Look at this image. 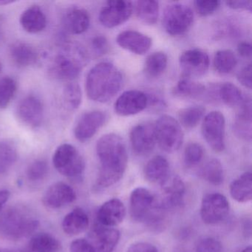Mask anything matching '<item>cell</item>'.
Masks as SVG:
<instances>
[{
    "label": "cell",
    "mask_w": 252,
    "mask_h": 252,
    "mask_svg": "<svg viewBox=\"0 0 252 252\" xmlns=\"http://www.w3.org/2000/svg\"><path fill=\"white\" fill-rule=\"evenodd\" d=\"M100 169L94 189L101 190L119 182L127 167L128 155L123 139L114 133L106 134L96 144Z\"/></svg>",
    "instance_id": "1"
},
{
    "label": "cell",
    "mask_w": 252,
    "mask_h": 252,
    "mask_svg": "<svg viewBox=\"0 0 252 252\" xmlns=\"http://www.w3.org/2000/svg\"><path fill=\"white\" fill-rule=\"evenodd\" d=\"M125 78L113 63L101 62L88 73L87 95L92 101L106 103L114 98L123 88Z\"/></svg>",
    "instance_id": "2"
},
{
    "label": "cell",
    "mask_w": 252,
    "mask_h": 252,
    "mask_svg": "<svg viewBox=\"0 0 252 252\" xmlns=\"http://www.w3.org/2000/svg\"><path fill=\"white\" fill-rule=\"evenodd\" d=\"M39 225L36 215L20 205L10 206L0 214V234L7 240L17 241L29 237Z\"/></svg>",
    "instance_id": "3"
},
{
    "label": "cell",
    "mask_w": 252,
    "mask_h": 252,
    "mask_svg": "<svg viewBox=\"0 0 252 252\" xmlns=\"http://www.w3.org/2000/svg\"><path fill=\"white\" fill-rule=\"evenodd\" d=\"M88 62V53L82 45L67 42L57 51L51 63L50 72L56 79L73 81L79 77Z\"/></svg>",
    "instance_id": "4"
},
{
    "label": "cell",
    "mask_w": 252,
    "mask_h": 252,
    "mask_svg": "<svg viewBox=\"0 0 252 252\" xmlns=\"http://www.w3.org/2000/svg\"><path fill=\"white\" fill-rule=\"evenodd\" d=\"M166 212L150 190L138 187L131 193L129 212L133 220L158 227L163 223Z\"/></svg>",
    "instance_id": "5"
},
{
    "label": "cell",
    "mask_w": 252,
    "mask_h": 252,
    "mask_svg": "<svg viewBox=\"0 0 252 252\" xmlns=\"http://www.w3.org/2000/svg\"><path fill=\"white\" fill-rule=\"evenodd\" d=\"M53 163L60 174L71 179L80 178L85 169L82 155L76 147L69 144H62L56 150Z\"/></svg>",
    "instance_id": "6"
},
{
    "label": "cell",
    "mask_w": 252,
    "mask_h": 252,
    "mask_svg": "<svg viewBox=\"0 0 252 252\" xmlns=\"http://www.w3.org/2000/svg\"><path fill=\"white\" fill-rule=\"evenodd\" d=\"M156 140L159 147L166 153H172L181 148L184 132L179 122L172 116H160L155 124Z\"/></svg>",
    "instance_id": "7"
},
{
    "label": "cell",
    "mask_w": 252,
    "mask_h": 252,
    "mask_svg": "<svg viewBox=\"0 0 252 252\" xmlns=\"http://www.w3.org/2000/svg\"><path fill=\"white\" fill-rule=\"evenodd\" d=\"M194 14L192 10L181 3L168 5L164 11L163 26L168 34L178 36L187 33L192 26Z\"/></svg>",
    "instance_id": "8"
},
{
    "label": "cell",
    "mask_w": 252,
    "mask_h": 252,
    "mask_svg": "<svg viewBox=\"0 0 252 252\" xmlns=\"http://www.w3.org/2000/svg\"><path fill=\"white\" fill-rule=\"evenodd\" d=\"M225 117L220 112H211L205 116L202 123V135L209 147L217 153L225 150Z\"/></svg>",
    "instance_id": "9"
},
{
    "label": "cell",
    "mask_w": 252,
    "mask_h": 252,
    "mask_svg": "<svg viewBox=\"0 0 252 252\" xmlns=\"http://www.w3.org/2000/svg\"><path fill=\"white\" fill-rule=\"evenodd\" d=\"M229 210V203L223 194L210 193L202 200L200 218L204 223L216 225L227 218Z\"/></svg>",
    "instance_id": "10"
},
{
    "label": "cell",
    "mask_w": 252,
    "mask_h": 252,
    "mask_svg": "<svg viewBox=\"0 0 252 252\" xmlns=\"http://www.w3.org/2000/svg\"><path fill=\"white\" fill-rule=\"evenodd\" d=\"M133 9V3L130 1H109L101 8L98 18L103 26L113 29L126 23L132 16Z\"/></svg>",
    "instance_id": "11"
},
{
    "label": "cell",
    "mask_w": 252,
    "mask_h": 252,
    "mask_svg": "<svg viewBox=\"0 0 252 252\" xmlns=\"http://www.w3.org/2000/svg\"><path fill=\"white\" fill-rule=\"evenodd\" d=\"M132 150L139 156H146L153 152L157 144L155 125L144 122L134 126L129 134Z\"/></svg>",
    "instance_id": "12"
},
{
    "label": "cell",
    "mask_w": 252,
    "mask_h": 252,
    "mask_svg": "<svg viewBox=\"0 0 252 252\" xmlns=\"http://www.w3.org/2000/svg\"><path fill=\"white\" fill-rule=\"evenodd\" d=\"M180 67L185 77H200L209 70L210 60L209 55L199 49L186 51L179 58Z\"/></svg>",
    "instance_id": "13"
},
{
    "label": "cell",
    "mask_w": 252,
    "mask_h": 252,
    "mask_svg": "<svg viewBox=\"0 0 252 252\" xmlns=\"http://www.w3.org/2000/svg\"><path fill=\"white\" fill-rule=\"evenodd\" d=\"M107 119V114L101 110H93L82 115L74 128L76 139L82 143L89 141L104 126Z\"/></svg>",
    "instance_id": "14"
},
{
    "label": "cell",
    "mask_w": 252,
    "mask_h": 252,
    "mask_svg": "<svg viewBox=\"0 0 252 252\" xmlns=\"http://www.w3.org/2000/svg\"><path fill=\"white\" fill-rule=\"evenodd\" d=\"M148 95L142 91L131 90L124 92L115 102L116 113L121 116L138 114L147 108Z\"/></svg>",
    "instance_id": "15"
},
{
    "label": "cell",
    "mask_w": 252,
    "mask_h": 252,
    "mask_svg": "<svg viewBox=\"0 0 252 252\" xmlns=\"http://www.w3.org/2000/svg\"><path fill=\"white\" fill-rule=\"evenodd\" d=\"M17 114L23 125L32 129L39 127L43 121V104L37 97L29 95L19 103Z\"/></svg>",
    "instance_id": "16"
},
{
    "label": "cell",
    "mask_w": 252,
    "mask_h": 252,
    "mask_svg": "<svg viewBox=\"0 0 252 252\" xmlns=\"http://www.w3.org/2000/svg\"><path fill=\"white\" fill-rule=\"evenodd\" d=\"M161 187L163 197L159 203L164 210L178 209L184 205L186 187L180 177L169 176Z\"/></svg>",
    "instance_id": "17"
},
{
    "label": "cell",
    "mask_w": 252,
    "mask_h": 252,
    "mask_svg": "<svg viewBox=\"0 0 252 252\" xmlns=\"http://www.w3.org/2000/svg\"><path fill=\"white\" fill-rule=\"evenodd\" d=\"M120 232L116 228L96 224L90 234V242L95 252H112L120 240Z\"/></svg>",
    "instance_id": "18"
},
{
    "label": "cell",
    "mask_w": 252,
    "mask_h": 252,
    "mask_svg": "<svg viewBox=\"0 0 252 252\" xmlns=\"http://www.w3.org/2000/svg\"><path fill=\"white\" fill-rule=\"evenodd\" d=\"M76 199L74 189L64 182H57L47 189L42 203L48 209H58L73 203Z\"/></svg>",
    "instance_id": "19"
},
{
    "label": "cell",
    "mask_w": 252,
    "mask_h": 252,
    "mask_svg": "<svg viewBox=\"0 0 252 252\" xmlns=\"http://www.w3.org/2000/svg\"><path fill=\"white\" fill-rule=\"evenodd\" d=\"M126 216V208L119 199L113 198L105 202L97 212V221L100 225L112 227L123 222Z\"/></svg>",
    "instance_id": "20"
},
{
    "label": "cell",
    "mask_w": 252,
    "mask_h": 252,
    "mask_svg": "<svg viewBox=\"0 0 252 252\" xmlns=\"http://www.w3.org/2000/svg\"><path fill=\"white\" fill-rule=\"evenodd\" d=\"M116 42L121 48L138 55L146 54L152 46L151 38L136 31L122 32L118 35Z\"/></svg>",
    "instance_id": "21"
},
{
    "label": "cell",
    "mask_w": 252,
    "mask_h": 252,
    "mask_svg": "<svg viewBox=\"0 0 252 252\" xmlns=\"http://www.w3.org/2000/svg\"><path fill=\"white\" fill-rule=\"evenodd\" d=\"M90 24L91 17L88 11L77 7L69 9L63 19L64 30L70 34L85 33L89 29Z\"/></svg>",
    "instance_id": "22"
},
{
    "label": "cell",
    "mask_w": 252,
    "mask_h": 252,
    "mask_svg": "<svg viewBox=\"0 0 252 252\" xmlns=\"http://www.w3.org/2000/svg\"><path fill=\"white\" fill-rule=\"evenodd\" d=\"M20 22L23 29L30 33H39L45 30L47 26L46 16L38 5L29 7L24 11Z\"/></svg>",
    "instance_id": "23"
},
{
    "label": "cell",
    "mask_w": 252,
    "mask_h": 252,
    "mask_svg": "<svg viewBox=\"0 0 252 252\" xmlns=\"http://www.w3.org/2000/svg\"><path fill=\"white\" fill-rule=\"evenodd\" d=\"M88 214L82 208H76L64 217L63 229L69 236H76L84 232L89 226Z\"/></svg>",
    "instance_id": "24"
},
{
    "label": "cell",
    "mask_w": 252,
    "mask_h": 252,
    "mask_svg": "<svg viewBox=\"0 0 252 252\" xmlns=\"http://www.w3.org/2000/svg\"><path fill=\"white\" fill-rule=\"evenodd\" d=\"M10 56L13 63L20 67L33 65L38 60L36 48L23 42H14L10 48Z\"/></svg>",
    "instance_id": "25"
},
{
    "label": "cell",
    "mask_w": 252,
    "mask_h": 252,
    "mask_svg": "<svg viewBox=\"0 0 252 252\" xmlns=\"http://www.w3.org/2000/svg\"><path fill=\"white\" fill-rule=\"evenodd\" d=\"M234 132L241 139H252V101H246L237 109L234 123Z\"/></svg>",
    "instance_id": "26"
},
{
    "label": "cell",
    "mask_w": 252,
    "mask_h": 252,
    "mask_svg": "<svg viewBox=\"0 0 252 252\" xmlns=\"http://www.w3.org/2000/svg\"><path fill=\"white\" fill-rule=\"evenodd\" d=\"M144 175L150 182L161 185L169 177V162L163 156H155L146 165Z\"/></svg>",
    "instance_id": "27"
},
{
    "label": "cell",
    "mask_w": 252,
    "mask_h": 252,
    "mask_svg": "<svg viewBox=\"0 0 252 252\" xmlns=\"http://www.w3.org/2000/svg\"><path fill=\"white\" fill-rule=\"evenodd\" d=\"M231 197L239 203H248L252 199V175L249 172L234 180L229 188Z\"/></svg>",
    "instance_id": "28"
},
{
    "label": "cell",
    "mask_w": 252,
    "mask_h": 252,
    "mask_svg": "<svg viewBox=\"0 0 252 252\" xmlns=\"http://www.w3.org/2000/svg\"><path fill=\"white\" fill-rule=\"evenodd\" d=\"M218 97L220 99L230 107L239 108L248 98L238 87L234 84L226 82L220 86L218 90Z\"/></svg>",
    "instance_id": "29"
},
{
    "label": "cell",
    "mask_w": 252,
    "mask_h": 252,
    "mask_svg": "<svg viewBox=\"0 0 252 252\" xmlns=\"http://www.w3.org/2000/svg\"><path fill=\"white\" fill-rule=\"evenodd\" d=\"M61 247L60 241L48 233H39L32 237L27 252H57Z\"/></svg>",
    "instance_id": "30"
},
{
    "label": "cell",
    "mask_w": 252,
    "mask_h": 252,
    "mask_svg": "<svg viewBox=\"0 0 252 252\" xmlns=\"http://www.w3.org/2000/svg\"><path fill=\"white\" fill-rule=\"evenodd\" d=\"M135 14L143 23L154 25L157 23L159 15V3L154 0H141L135 3Z\"/></svg>",
    "instance_id": "31"
},
{
    "label": "cell",
    "mask_w": 252,
    "mask_h": 252,
    "mask_svg": "<svg viewBox=\"0 0 252 252\" xmlns=\"http://www.w3.org/2000/svg\"><path fill=\"white\" fill-rule=\"evenodd\" d=\"M172 92L174 95L181 98H197L205 94L206 87L191 79L183 78L178 82Z\"/></svg>",
    "instance_id": "32"
},
{
    "label": "cell",
    "mask_w": 252,
    "mask_h": 252,
    "mask_svg": "<svg viewBox=\"0 0 252 252\" xmlns=\"http://www.w3.org/2000/svg\"><path fill=\"white\" fill-rule=\"evenodd\" d=\"M17 149L14 143L8 140L0 141V175L8 172L17 160Z\"/></svg>",
    "instance_id": "33"
},
{
    "label": "cell",
    "mask_w": 252,
    "mask_h": 252,
    "mask_svg": "<svg viewBox=\"0 0 252 252\" xmlns=\"http://www.w3.org/2000/svg\"><path fill=\"white\" fill-rule=\"evenodd\" d=\"M168 57L165 53L158 51L150 54L145 62V72L150 77L157 78L166 70Z\"/></svg>",
    "instance_id": "34"
},
{
    "label": "cell",
    "mask_w": 252,
    "mask_h": 252,
    "mask_svg": "<svg viewBox=\"0 0 252 252\" xmlns=\"http://www.w3.org/2000/svg\"><path fill=\"white\" fill-rule=\"evenodd\" d=\"M237 63L235 54L231 50H221L216 52L214 57V67L221 74L231 73Z\"/></svg>",
    "instance_id": "35"
},
{
    "label": "cell",
    "mask_w": 252,
    "mask_h": 252,
    "mask_svg": "<svg viewBox=\"0 0 252 252\" xmlns=\"http://www.w3.org/2000/svg\"><path fill=\"white\" fill-rule=\"evenodd\" d=\"M206 109L202 106H192L182 109L178 113L179 124L187 129H192L200 123Z\"/></svg>",
    "instance_id": "36"
},
{
    "label": "cell",
    "mask_w": 252,
    "mask_h": 252,
    "mask_svg": "<svg viewBox=\"0 0 252 252\" xmlns=\"http://www.w3.org/2000/svg\"><path fill=\"white\" fill-rule=\"evenodd\" d=\"M204 180L214 186H220L224 181V172L222 163L218 159H212L206 163L201 170Z\"/></svg>",
    "instance_id": "37"
},
{
    "label": "cell",
    "mask_w": 252,
    "mask_h": 252,
    "mask_svg": "<svg viewBox=\"0 0 252 252\" xmlns=\"http://www.w3.org/2000/svg\"><path fill=\"white\" fill-rule=\"evenodd\" d=\"M17 91L15 79L5 76L0 79V109H5L9 105Z\"/></svg>",
    "instance_id": "38"
},
{
    "label": "cell",
    "mask_w": 252,
    "mask_h": 252,
    "mask_svg": "<svg viewBox=\"0 0 252 252\" xmlns=\"http://www.w3.org/2000/svg\"><path fill=\"white\" fill-rule=\"evenodd\" d=\"M63 100L67 109L76 110L82 104V89L79 84L70 82L66 85L63 92Z\"/></svg>",
    "instance_id": "39"
},
{
    "label": "cell",
    "mask_w": 252,
    "mask_h": 252,
    "mask_svg": "<svg viewBox=\"0 0 252 252\" xmlns=\"http://www.w3.org/2000/svg\"><path fill=\"white\" fill-rule=\"evenodd\" d=\"M204 151L200 144L190 143L186 147L184 153V162L188 168L197 166L203 160Z\"/></svg>",
    "instance_id": "40"
},
{
    "label": "cell",
    "mask_w": 252,
    "mask_h": 252,
    "mask_svg": "<svg viewBox=\"0 0 252 252\" xmlns=\"http://www.w3.org/2000/svg\"><path fill=\"white\" fill-rule=\"evenodd\" d=\"M49 171L48 163L44 160H36L29 165L26 172L28 180L32 183H39L45 179Z\"/></svg>",
    "instance_id": "41"
},
{
    "label": "cell",
    "mask_w": 252,
    "mask_h": 252,
    "mask_svg": "<svg viewBox=\"0 0 252 252\" xmlns=\"http://www.w3.org/2000/svg\"><path fill=\"white\" fill-rule=\"evenodd\" d=\"M221 2L217 0H197L194 2V7L197 14L201 17H208L218 11Z\"/></svg>",
    "instance_id": "42"
},
{
    "label": "cell",
    "mask_w": 252,
    "mask_h": 252,
    "mask_svg": "<svg viewBox=\"0 0 252 252\" xmlns=\"http://www.w3.org/2000/svg\"><path fill=\"white\" fill-rule=\"evenodd\" d=\"M195 252H222V244L213 237H205L197 243Z\"/></svg>",
    "instance_id": "43"
},
{
    "label": "cell",
    "mask_w": 252,
    "mask_h": 252,
    "mask_svg": "<svg viewBox=\"0 0 252 252\" xmlns=\"http://www.w3.org/2000/svg\"><path fill=\"white\" fill-rule=\"evenodd\" d=\"M91 45L94 53L98 56L104 55L108 52V40L103 35H98L94 37L91 42Z\"/></svg>",
    "instance_id": "44"
},
{
    "label": "cell",
    "mask_w": 252,
    "mask_h": 252,
    "mask_svg": "<svg viewBox=\"0 0 252 252\" xmlns=\"http://www.w3.org/2000/svg\"><path fill=\"white\" fill-rule=\"evenodd\" d=\"M252 64H247L241 69L237 73V80L238 82L248 89H252Z\"/></svg>",
    "instance_id": "45"
},
{
    "label": "cell",
    "mask_w": 252,
    "mask_h": 252,
    "mask_svg": "<svg viewBox=\"0 0 252 252\" xmlns=\"http://www.w3.org/2000/svg\"><path fill=\"white\" fill-rule=\"evenodd\" d=\"M70 252H95V251L88 240L76 239L70 244Z\"/></svg>",
    "instance_id": "46"
},
{
    "label": "cell",
    "mask_w": 252,
    "mask_h": 252,
    "mask_svg": "<svg viewBox=\"0 0 252 252\" xmlns=\"http://www.w3.org/2000/svg\"><path fill=\"white\" fill-rule=\"evenodd\" d=\"M126 252H159V251L152 243L138 242L131 245Z\"/></svg>",
    "instance_id": "47"
},
{
    "label": "cell",
    "mask_w": 252,
    "mask_h": 252,
    "mask_svg": "<svg viewBox=\"0 0 252 252\" xmlns=\"http://www.w3.org/2000/svg\"><path fill=\"white\" fill-rule=\"evenodd\" d=\"M228 8L234 10H244L249 12L252 11V1L250 0H239V1H227L225 2Z\"/></svg>",
    "instance_id": "48"
},
{
    "label": "cell",
    "mask_w": 252,
    "mask_h": 252,
    "mask_svg": "<svg viewBox=\"0 0 252 252\" xmlns=\"http://www.w3.org/2000/svg\"><path fill=\"white\" fill-rule=\"evenodd\" d=\"M237 52L240 57L250 59L252 54V45L247 42H240L237 45Z\"/></svg>",
    "instance_id": "49"
},
{
    "label": "cell",
    "mask_w": 252,
    "mask_h": 252,
    "mask_svg": "<svg viewBox=\"0 0 252 252\" xmlns=\"http://www.w3.org/2000/svg\"><path fill=\"white\" fill-rule=\"evenodd\" d=\"M10 197V191L7 189L0 190V212Z\"/></svg>",
    "instance_id": "50"
},
{
    "label": "cell",
    "mask_w": 252,
    "mask_h": 252,
    "mask_svg": "<svg viewBox=\"0 0 252 252\" xmlns=\"http://www.w3.org/2000/svg\"><path fill=\"white\" fill-rule=\"evenodd\" d=\"M14 2V1H9V0H0V5H9Z\"/></svg>",
    "instance_id": "51"
},
{
    "label": "cell",
    "mask_w": 252,
    "mask_h": 252,
    "mask_svg": "<svg viewBox=\"0 0 252 252\" xmlns=\"http://www.w3.org/2000/svg\"><path fill=\"white\" fill-rule=\"evenodd\" d=\"M252 252V246H249L247 247L244 248V249H241L240 252Z\"/></svg>",
    "instance_id": "52"
},
{
    "label": "cell",
    "mask_w": 252,
    "mask_h": 252,
    "mask_svg": "<svg viewBox=\"0 0 252 252\" xmlns=\"http://www.w3.org/2000/svg\"><path fill=\"white\" fill-rule=\"evenodd\" d=\"M0 252H16L11 250H0Z\"/></svg>",
    "instance_id": "53"
},
{
    "label": "cell",
    "mask_w": 252,
    "mask_h": 252,
    "mask_svg": "<svg viewBox=\"0 0 252 252\" xmlns=\"http://www.w3.org/2000/svg\"><path fill=\"white\" fill-rule=\"evenodd\" d=\"M2 63H1V61H0V72H1V70H2Z\"/></svg>",
    "instance_id": "54"
},
{
    "label": "cell",
    "mask_w": 252,
    "mask_h": 252,
    "mask_svg": "<svg viewBox=\"0 0 252 252\" xmlns=\"http://www.w3.org/2000/svg\"><path fill=\"white\" fill-rule=\"evenodd\" d=\"M2 37V31H1V29H0V39Z\"/></svg>",
    "instance_id": "55"
}]
</instances>
